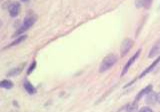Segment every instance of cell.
Returning a JSON list of instances; mask_svg holds the SVG:
<instances>
[{
  "mask_svg": "<svg viewBox=\"0 0 160 112\" xmlns=\"http://www.w3.org/2000/svg\"><path fill=\"white\" fill-rule=\"evenodd\" d=\"M38 19V16L34 14H29L27 15L23 21V23L20 26L19 29L16 31V33L14 34L15 36H18L24 32L29 29L36 22Z\"/></svg>",
  "mask_w": 160,
  "mask_h": 112,
  "instance_id": "6da1fadb",
  "label": "cell"
},
{
  "mask_svg": "<svg viewBox=\"0 0 160 112\" xmlns=\"http://www.w3.org/2000/svg\"><path fill=\"white\" fill-rule=\"evenodd\" d=\"M118 59V58L116 55L112 53L109 54L102 60L99 65V72L104 73L108 71L117 63Z\"/></svg>",
  "mask_w": 160,
  "mask_h": 112,
  "instance_id": "7a4b0ae2",
  "label": "cell"
},
{
  "mask_svg": "<svg viewBox=\"0 0 160 112\" xmlns=\"http://www.w3.org/2000/svg\"><path fill=\"white\" fill-rule=\"evenodd\" d=\"M21 4L18 1H14L11 3L8 6L9 14L11 18L17 17L20 12Z\"/></svg>",
  "mask_w": 160,
  "mask_h": 112,
  "instance_id": "3957f363",
  "label": "cell"
},
{
  "mask_svg": "<svg viewBox=\"0 0 160 112\" xmlns=\"http://www.w3.org/2000/svg\"><path fill=\"white\" fill-rule=\"evenodd\" d=\"M133 44H134V42L132 39L129 38L124 39L122 41L121 46V56H124V55H126L129 51V50L132 48Z\"/></svg>",
  "mask_w": 160,
  "mask_h": 112,
  "instance_id": "277c9868",
  "label": "cell"
},
{
  "mask_svg": "<svg viewBox=\"0 0 160 112\" xmlns=\"http://www.w3.org/2000/svg\"><path fill=\"white\" fill-rule=\"evenodd\" d=\"M141 49H138L134 54V55L131 58H129V59L128 61V62L126 63V64L124 65L123 69H122V73H121V75L123 76L128 71V69H129V68L132 66V64L134 63V61L137 59V58L139 57L140 53H141Z\"/></svg>",
  "mask_w": 160,
  "mask_h": 112,
  "instance_id": "5b68a950",
  "label": "cell"
},
{
  "mask_svg": "<svg viewBox=\"0 0 160 112\" xmlns=\"http://www.w3.org/2000/svg\"><path fill=\"white\" fill-rule=\"evenodd\" d=\"M152 1L153 0H134V4L138 9L144 8L148 9L151 7Z\"/></svg>",
  "mask_w": 160,
  "mask_h": 112,
  "instance_id": "8992f818",
  "label": "cell"
},
{
  "mask_svg": "<svg viewBox=\"0 0 160 112\" xmlns=\"http://www.w3.org/2000/svg\"><path fill=\"white\" fill-rule=\"evenodd\" d=\"M160 63V55L159 56H158V58L146 69H144L142 73L139 75V78H141L142 77H144L145 75H146L148 73H150L159 63Z\"/></svg>",
  "mask_w": 160,
  "mask_h": 112,
  "instance_id": "52a82bcc",
  "label": "cell"
},
{
  "mask_svg": "<svg viewBox=\"0 0 160 112\" xmlns=\"http://www.w3.org/2000/svg\"><path fill=\"white\" fill-rule=\"evenodd\" d=\"M160 53V38L156 41L149 51L148 57L151 58L156 56Z\"/></svg>",
  "mask_w": 160,
  "mask_h": 112,
  "instance_id": "ba28073f",
  "label": "cell"
},
{
  "mask_svg": "<svg viewBox=\"0 0 160 112\" xmlns=\"http://www.w3.org/2000/svg\"><path fill=\"white\" fill-rule=\"evenodd\" d=\"M152 91V86L149 84L147 86H146L144 88H143L142 89H141L138 94L136 95V98H135V101L136 102H138L139 99H141L144 96L147 95L148 94H149L150 92H151Z\"/></svg>",
  "mask_w": 160,
  "mask_h": 112,
  "instance_id": "9c48e42d",
  "label": "cell"
},
{
  "mask_svg": "<svg viewBox=\"0 0 160 112\" xmlns=\"http://www.w3.org/2000/svg\"><path fill=\"white\" fill-rule=\"evenodd\" d=\"M24 88L26 89V92L29 94H33L36 92V89L34 86L29 82L28 80L26 79L23 84Z\"/></svg>",
  "mask_w": 160,
  "mask_h": 112,
  "instance_id": "30bf717a",
  "label": "cell"
},
{
  "mask_svg": "<svg viewBox=\"0 0 160 112\" xmlns=\"http://www.w3.org/2000/svg\"><path fill=\"white\" fill-rule=\"evenodd\" d=\"M146 102L148 104H153L156 101V93L152 92H150L149 94L146 95Z\"/></svg>",
  "mask_w": 160,
  "mask_h": 112,
  "instance_id": "8fae6325",
  "label": "cell"
},
{
  "mask_svg": "<svg viewBox=\"0 0 160 112\" xmlns=\"http://www.w3.org/2000/svg\"><path fill=\"white\" fill-rule=\"evenodd\" d=\"M13 83L10 80H8V79H4V80H2L1 81V83H0V86L1 88H5V89H11L13 87Z\"/></svg>",
  "mask_w": 160,
  "mask_h": 112,
  "instance_id": "7c38bea8",
  "label": "cell"
},
{
  "mask_svg": "<svg viewBox=\"0 0 160 112\" xmlns=\"http://www.w3.org/2000/svg\"><path fill=\"white\" fill-rule=\"evenodd\" d=\"M27 38V35H23V36H20L19 38H18L16 39H15L14 41H13L11 44H9L8 46H7L6 48H8V47H11V46H15V45H17L19 43H21L22 41H23L24 40H25Z\"/></svg>",
  "mask_w": 160,
  "mask_h": 112,
  "instance_id": "4fadbf2b",
  "label": "cell"
},
{
  "mask_svg": "<svg viewBox=\"0 0 160 112\" xmlns=\"http://www.w3.org/2000/svg\"><path fill=\"white\" fill-rule=\"evenodd\" d=\"M138 106L137 102L134 101L131 104H129L127 106L126 111L127 112H138Z\"/></svg>",
  "mask_w": 160,
  "mask_h": 112,
  "instance_id": "5bb4252c",
  "label": "cell"
},
{
  "mask_svg": "<svg viewBox=\"0 0 160 112\" xmlns=\"http://www.w3.org/2000/svg\"><path fill=\"white\" fill-rule=\"evenodd\" d=\"M21 70H22V68H14V69H11V71H9V72L8 74V76H16V75L19 74L21 72Z\"/></svg>",
  "mask_w": 160,
  "mask_h": 112,
  "instance_id": "9a60e30c",
  "label": "cell"
},
{
  "mask_svg": "<svg viewBox=\"0 0 160 112\" xmlns=\"http://www.w3.org/2000/svg\"><path fill=\"white\" fill-rule=\"evenodd\" d=\"M36 62L35 61H34L32 63V64H31V66L29 67L28 69V71H27L28 74H31V73L33 71V70L36 68Z\"/></svg>",
  "mask_w": 160,
  "mask_h": 112,
  "instance_id": "2e32d148",
  "label": "cell"
},
{
  "mask_svg": "<svg viewBox=\"0 0 160 112\" xmlns=\"http://www.w3.org/2000/svg\"><path fill=\"white\" fill-rule=\"evenodd\" d=\"M139 112H153V111L149 107L144 106L140 109Z\"/></svg>",
  "mask_w": 160,
  "mask_h": 112,
  "instance_id": "e0dca14e",
  "label": "cell"
},
{
  "mask_svg": "<svg viewBox=\"0 0 160 112\" xmlns=\"http://www.w3.org/2000/svg\"><path fill=\"white\" fill-rule=\"evenodd\" d=\"M156 101L160 104V93L156 94Z\"/></svg>",
  "mask_w": 160,
  "mask_h": 112,
  "instance_id": "ac0fdd59",
  "label": "cell"
},
{
  "mask_svg": "<svg viewBox=\"0 0 160 112\" xmlns=\"http://www.w3.org/2000/svg\"><path fill=\"white\" fill-rule=\"evenodd\" d=\"M21 1H22V2H26V1H28V0H21Z\"/></svg>",
  "mask_w": 160,
  "mask_h": 112,
  "instance_id": "d6986e66",
  "label": "cell"
}]
</instances>
